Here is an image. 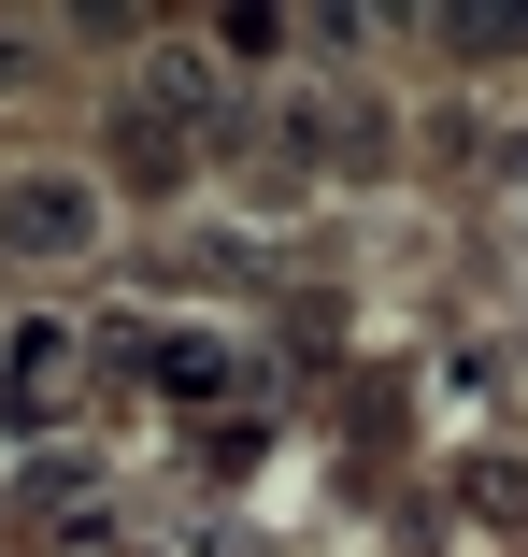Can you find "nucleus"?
Returning <instances> with one entry per match:
<instances>
[{
	"label": "nucleus",
	"instance_id": "obj_1",
	"mask_svg": "<svg viewBox=\"0 0 528 557\" xmlns=\"http://www.w3.org/2000/svg\"><path fill=\"white\" fill-rule=\"evenodd\" d=\"M200 144H229V86L200 72V58H158L129 100H115V186L129 200H172L200 172Z\"/></svg>",
	"mask_w": 528,
	"mask_h": 557
},
{
	"label": "nucleus",
	"instance_id": "obj_2",
	"mask_svg": "<svg viewBox=\"0 0 528 557\" xmlns=\"http://www.w3.org/2000/svg\"><path fill=\"white\" fill-rule=\"evenodd\" d=\"M100 244V186L86 172H0V258L15 272H58Z\"/></svg>",
	"mask_w": 528,
	"mask_h": 557
},
{
	"label": "nucleus",
	"instance_id": "obj_3",
	"mask_svg": "<svg viewBox=\"0 0 528 557\" xmlns=\"http://www.w3.org/2000/svg\"><path fill=\"white\" fill-rule=\"evenodd\" d=\"M72 400H86V329H72V314L0 329V429H58Z\"/></svg>",
	"mask_w": 528,
	"mask_h": 557
},
{
	"label": "nucleus",
	"instance_id": "obj_4",
	"mask_svg": "<svg viewBox=\"0 0 528 557\" xmlns=\"http://www.w3.org/2000/svg\"><path fill=\"white\" fill-rule=\"evenodd\" d=\"M143 372H158L172 400H229V386H243V358H229V344H143Z\"/></svg>",
	"mask_w": 528,
	"mask_h": 557
},
{
	"label": "nucleus",
	"instance_id": "obj_5",
	"mask_svg": "<svg viewBox=\"0 0 528 557\" xmlns=\"http://www.w3.org/2000/svg\"><path fill=\"white\" fill-rule=\"evenodd\" d=\"M15 72H29V29H0V86H15Z\"/></svg>",
	"mask_w": 528,
	"mask_h": 557
}]
</instances>
